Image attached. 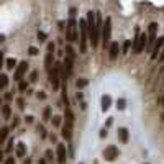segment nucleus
<instances>
[{"instance_id": "25", "label": "nucleus", "mask_w": 164, "mask_h": 164, "mask_svg": "<svg viewBox=\"0 0 164 164\" xmlns=\"http://www.w3.org/2000/svg\"><path fill=\"white\" fill-rule=\"evenodd\" d=\"M87 84H89V81H87V79H77V81H76V87H77V90L84 89Z\"/></svg>"}, {"instance_id": "23", "label": "nucleus", "mask_w": 164, "mask_h": 164, "mask_svg": "<svg viewBox=\"0 0 164 164\" xmlns=\"http://www.w3.org/2000/svg\"><path fill=\"white\" fill-rule=\"evenodd\" d=\"M36 131H38V133H40V135H41V138H43V139H45L46 136H48V133H46V130H45V125H43V123H38V125H36Z\"/></svg>"}, {"instance_id": "39", "label": "nucleus", "mask_w": 164, "mask_h": 164, "mask_svg": "<svg viewBox=\"0 0 164 164\" xmlns=\"http://www.w3.org/2000/svg\"><path fill=\"white\" fill-rule=\"evenodd\" d=\"M36 97H38V100H45V98H46V94L43 92V90H40V92L36 94Z\"/></svg>"}, {"instance_id": "21", "label": "nucleus", "mask_w": 164, "mask_h": 164, "mask_svg": "<svg viewBox=\"0 0 164 164\" xmlns=\"http://www.w3.org/2000/svg\"><path fill=\"white\" fill-rule=\"evenodd\" d=\"M5 67H7L8 71H13L16 67V59L15 57H8L7 61H5Z\"/></svg>"}, {"instance_id": "30", "label": "nucleus", "mask_w": 164, "mask_h": 164, "mask_svg": "<svg viewBox=\"0 0 164 164\" xmlns=\"http://www.w3.org/2000/svg\"><path fill=\"white\" fill-rule=\"evenodd\" d=\"M45 156H46V158H45L46 161H49V163H53V159H54V153L51 151V149H46Z\"/></svg>"}, {"instance_id": "51", "label": "nucleus", "mask_w": 164, "mask_h": 164, "mask_svg": "<svg viewBox=\"0 0 164 164\" xmlns=\"http://www.w3.org/2000/svg\"><path fill=\"white\" fill-rule=\"evenodd\" d=\"M159 59H161V61H163V59H164V51H163V53H161V56H159Z\"/></svg>"}, {"instance_id": "47", "label": "nucleus", "mask_w": 164, "mask_h": 164, "mask_svg": "<svg viewBox=\"0 0 164 164\" xmlns=\"http://www.w3.org/2000/svg\"><path fill=\"white\" fill-rule=\"evenodd\" d=\"M0 163H4V151L0 149Z\"/></svg>"}, {"instance_id": "34", "label": "nucleus", "mask_w": 164, "mask_h": 164, "mask_svg": "<svg viewBox=\"0 0 164 164\" xmlns=\"http://www.w3.org/2000/svg\"><path fill=\"white\" fill-rule=\"evenodd\" d=\"M28 53L31 54V56H36V54L40 53V49H38V48H35V46H30V48H28Z\"/></svg>"}, {"instance_id": "41", "label": "nucleus", "mask_w": 164, "mask_h": 164, "mask_svg": "<svg viewBox=\"0 0 164 164\" xmlns=\"http://www.w3.org/2000/svg\"><path fill=\"white\" fill-rule=\"evenodd\" d=\"M49 139H51V143L57 144V136L56 135H51V136H49Z\"/></svg>"}, {"instance_id": "46", "label": "nucleus", "mask_w": 164, "mask_h": 164, "mask_svg": "<svg viewBox=\"0 0 164 164\" xmlns=\"http://www.w3.org/2000/svg\"><path fill=\"white\" fill-rule=\"evenodd\" d=\"M46 163H48V161L43 159V158H40V161H38V164H46Z\"/></svg>"}, {"instance_id": "17", "label": "nucleus", "mask_w": 164, "mask_h": 164, "mask_svg": "<svg viewBox=\"0 0 164 164\" xmlns=\"http://www.w3.org/2000/svg\"><path fill=\"white\" fill-rule=\"evenodd\" d=\"M110 105H112V97H110L108 94H107V95H102V110L107 112L108 108H110Z\"/></svg>"}, {"instance_id": "38", "label": "nucleus", "mask_w": 164, "mask_h": 164, "mask_svg": "<svg viewBox=\"0 0 164 164\" xmlns=\"http://www.w3.org/2000/svg\"><path fill=\"white\" fill-rule=\"evenodd\" d=\"M38 41H46V33L38 31Z\"/></svg>"}, {"instance_id": "15", "label": "nucleus", "mask_w": 164, "mask_h": 164, "mask_svg": "<svg viewBox=\"0 0 164 164\" xmlns=\"http://www.w3.org/2000/svg\"><path fill=\"white\" fill-rule=\"evenodd\" d=\"M0 112H2L4 120H10V118H12V107H10V103H2Z\"/></svg>"}, {"instance_id": "1", "label": "nucleus", "mask_w": 164, "mask_h": 164, "mask_svg": "<svg viewBox=\"0 0 164 164\" xmlns=\"http://www.w3.org/2000/svg\"><path fill=\"white\" fill-rule=\"evenodd\" d=\"M87 33H89V40L92 43V48H97L98 41H100V31H102V15L100 12H87Z\"/></svg>"}, {"instance_id": "28", "label": "nucleus", "mask_w": 164, "mask_h": 164, "mask_svg": "<svg viewBox=\"0 0 164 164\" xmlns=\"http://www.w3.org/2000/svg\"><path fill=\"white\" fill-rule=\"evenodd\" d=\"M125 107H127V100L125 98H118L117 100V108L118 110H125Z\"/></svg>"}, {"instance_id": "8", "label": "nucleus", "mask_w": 164, "mask_h": 164, "mask_svg": "<svg viewBox=\"0 0 164 164\" xmlns=\"http://www.w3.org/2000/svg\"><path fill=\"white\" fill-rule=\"evenodd\" d=\"M26 71H28V62H26V61H21L20 64H16L15 72H13V81L20 82L21 79H23V76H25Z\"/></svg>"}, {"instance_id": "27", "label": "nucleus", "mask_w": 164, "mask_h": 164, "mask_svg": "<svg viewBox=\"0 0 164 164\" xmlns=\"http://www.w3.org/2000/svg\"><path fill=\"white\" fill-rule=\"evenodd\" d=\"M18 90H20V92H26V90H28V82L21 79V81L18 82Z\"/></svg>"}, {"instance_id": "31", "label": "nucleus", "mask_w": 164, "mask_h": 164, "mask_svg": "<svg viewBox=\"0 0 164 164\" xmlns=\"http://www.w3.org/2000/svg\"><path fill=\"white\" fill-rule=\"evenodd\" d=\"M130 46H131V41L127 40L125 43H123V51H122V54H128V51H130Z\"/></svg>"}, {"instance_id": "49", "label": "nucleus", "mask_w": 164, "mask_h": 164, "mask_svg": "<svg viewBox=\"0 0 164 164\" xmlns=\"http://www.w3.org/2000/svg\"><path fill=\"white\" fill-rule=\"evenodd\" d=\"M2 41H5V36H4V35H0V43H2Z\"/></svg>"}, {"instance_id": "10", "label": "nucleus", "mask_w": 164, "mask_h": 164, "mask_svg": "<svg viewBox=\"0 0 164 164\" xmlns=\"http://www.w3.org/2000/svg\"><path fill=\"white\" fill-rule=\"evenodd\" d=\"M103 158H105L107 161H115L117 158H118V148L117 146H108L105 148V151H103Z\"/></svg>"}, {"instance_id": "11", "label": "nucleus", "mask_w": 164, "mask_h": 164, "mask_svg": "<svg viewBox=\"0 0 164 164\" xmlns=\"http://www.w3.org/2000/svg\"><path fill=\"white\" fill-rule=\"evenodd\" d=\"M61 136L71 141V138H72V123L71 122H66L64 125H61Z\"/></svg>"}, {"instance_id": "3", "label": "nucleus", "mask_w": 164, "mask_h": 164, "mask_svg": "<svg viewBox=\"0 0 164 164\" xmlns=\"http://www.w3.org/2000/svg\"><path fill=\"white\" fill-rule=\"evenodd\" d=\"M87 40H89L87 21L82 18L79 21V51H81V54H86V51H87Z\"/></svg>"}, {"instance_id": "18", "label": "nucleus", "mask_w": 164, "mask_h": 164, "mask_svg": "<svg viewBox=\"0 0 164 164\" xmlns=\"http://www.w3.org/2000/svg\"><path fill=\"white\" fill-rule=\"evenodd\" d=\"M64 118H66V122H71V123H74V120H76V115H74V112L71 110V107H67V108H64Z\"/></svg>"}, {"instance_id": "43", "label": "nucleus", "mask_w": 164, "mask_h": 164, "mask_svg": "<svg viewBox=\"0 0 164 164\" xmlns=\"http://www.w3.org/2000/svg\"><path fill=\"white\" fill-rule=\"evenodd\" d=\"M103 136H107V130H105V128L100 130V138H103Z\"/></svg>"}, {"instance_id": "19", "label": "nucleus", "mask_w": 164, "mask_h": 164, "mask_svg": "<svg viewBox=\"0 0 164 164\" xmlns=\"http://www.w3.org/2000/svg\"><path fill=\"white\" fill-rule=\"evenodd\" d=\"M8 133H10V128H8V127L0 128V144L5 143V139L8 138Z\"/></svg>"}, {"instance_id": "32", "label": "nucleus", "mask_w": 164, "mask_h": 164, "mask_svg": "<svg viewBox=\"0 0 164 164\" xmlns=\"http://www.w3.org/2000/svg\"><path fill=\"white\" fill-rule=\"evenodd\" d=\"M18 123H20V117H18V115H13V122H12V127H10V130L16 128V127H18Z\"/></svg>"}, {"instance_id": "44", "label": "nucleus", "mask_w": 164, "mask_h": 164, "mask_svg": "<svg viewBox=\"0 0 164 164\" xmlns=\"http://www.w3.org/2000/svg\"><path fill=\"white\" fill-rule=\"evenodd\" d=\"M76 97H77V100H82V98H84V95H82V92H77V94H76Z\"/></svg>"}, {"instance_id": "35", "label": "nucleus", "mask_w": 164, "mask_h": 164, "mask_svg": "<svg viewBox=\"0 0 164 164\" xmlns=\"http://www.w3.org/2000/svg\"><path fill=\"white\" fill-rule=\"evenodd\" d=\"M16 105H18V108H20V110H25V100L23 98H16Z\"/></svg>"}, {"instance_id": "20", "label": "nucleus", "mask_w": 164, "mask_h": 164, "mask_svg": "<svg viewBox=\"0 0 164 164\" xmlns=\"http://www.w3.org/2000/svg\"><path fill=\"white\" fill-rule=\"evenodd\" d=\"M118 138L122 143H127L128 141V128H120L118 130Z\"/></svg>"}, {"instance_id": "29", "label": "nucleus", "mask_w": 164, "mask_h": 164, "mask_svg": "<svg viewBox=\"0 0 164 164\" xmlns=\"http://www.w3.org/2000/svg\"><path fill=\"white\" fill-rule=\"evenodd\" d=\"M51 120H53V125H54V127H61L62 117H59V115H54V117H51Z\"/></svg>"}, {"instance_id": "6", "label": "nucleus", "mask_w": 164, "mask_h": 164, "mask_svg": "<svg viewBox=\"0 0 164 164\" xmlns=\"http://www.w3.org/2000/svg\"><path fill=\"white\" fill-rule=\"evenodd\" d=\"M59 69H61V62H54L53 69L48 72L49 76V82H51V86H53L54 90L59 89V86H61V77H59Z\"/></svg>"}, {"instance_id": "36", "label": "nucleus", "mask_w": 164, "mask_h": 164, "mask_svg": "<svg viewBox=\"0 0 164 164\" xmlns=\"http://www.w3.org/2000/svg\"><path fill=\"white\" fill-rule=\"evenodd\" d=\"M38 81V71H33L30 74V82H36Z\"/></svg>"}, {"instance_id": "13", "label": "nucleus", "mask_w": 164, "mask_h": 164, "mask_svg": "<svg viewBox=\"0 0 164 164\" xmlns=\"http://www.w3.org/2000/svg\"><path fill=\"white\" fill-rule=\"evenodd\" d=\"M163 45H164V36H161V38H158V40H156L154 46H153V49H151V59H156V57H158V53L161 51Z\"/></svg>"}, {"instance_id": "16", "label": "nucleus", "mask_w": 164, "mask_h": 164, "mask_svg": "<svg viewBox=\"0 0 164 164\" xmlns=\"http://www.w3.org/2000/svg\"><path fill=\"white\" fill-rule=\"evenodd\" d=\"M15 153H16V156L18 158H25V154H26V144L25 143H16V149H15Z\"/></svg>"}, {"instance_id": "54", "label": "nucleus", "mask_w": 164, "mask_h": 164, "mask_svg": "<svg viewBox=\"0 0 164 164\" xmlns=\"http://www.w3.org/2000/svg\"><path fill=\"white\" fill-rule=\"evenodd\" d=\"M163 103H164V98H163Z\"/></svg>"}, {"instance_id": "14", "label": "nucleus", "mask_w": 164, "mask_h": 164, "mask_svg": "<svg viewBox=\"0 0 164 164\" xmlns=\"http://www.w3.org/2000/svg\"><path fill=\"white\" fill-rule=\"evenodd\" d=\"M54 53H46V56H45V67H46V71H51L53 69V66H54Z\"/></svg>"}, {"instance_id": "45", "label": "nucleus", "mask_w": 164, "mask_h": 164, "mask_svg": "<svg viewBox=\"0 0 164 164\" xmlns=\"http://www.w3.org/2000/svg\"><path fill=\"white\" fill-rule=\"evenodd\" d=\"M5 100H12V94H10V92H7V94H5Z\"/></svg>"}, {"instance_id": "4", "label": "nucleus", "mask_w": 164, "mask_h": 164, "mask_svg": "<svg viewBox=\"0 0 164 164\" xmlns=\"http://www.w3.org/2000/svg\"><path fill=\"white\" fill-rule=\"evenodd\" d=\"M146 40H148L146 35L139 31V28H136V31H135V40H133V43H131L133 54H141V53H143V49L146 48Z\"/></svg>"}, {"instance_id": "9", "label": "nucleus", "mask_w": 164, "mask_h": 164, "mask_svg": "<svg viewBox=\"0 0 164 164\" xmlns=\"http://www.w3.org/2000/svg\"><path fill=\"white\" fill-rule=\"evenodd\" d=\"M56 156H57V163H59V164H66L67 153H66V146L62 143H57L56 144Z\"/></svg>"}, {"instance_id": "22", "label": "nucleus", "mask_w": 164, "mask_h": 164, "mask_svg": "<svg viewBox=\"0 0 164 164\" xmlns=\"http://www.w3.org/2000/svg\"><path fill=\"white\" fill-rule=\"evenodd\" d=\"M8 86V76L7 74H0V90H4Z\"/></svg>"}, {"instance_id": "52", "label": "nucleus", "mask_w": 164, "mask_h": 164, "mask_svg": "<svg viewBox=\"0 0 164 164\" xmlns=\"http://www.w3.org/2000/svg\"><path fill=\"white\" fill-rule=\"evenodd\" d=\"M2 103H4V100H2V97H0V107H2Z\"/></svg>"}, {"instance_id": "50", "label": "nucleus", "mask_w": 164, "mask_h": 164, "mask_svg": "<svg viewBox=\"0 0 164 164\" xmlns=\"http://www.w3.org/2000/svg\"><path fill=\"white\" fill-rule=\"evenodd\" d=\"M25 164H31V159H25Z\"/></svg>"}, {"instance_id": "40", "label": "nucleus", "mask_w": 164, "mask_h": 164, "mask_svg": "<svg viewBox=\"0 0 164 164\" xmlns=\"http://www.w3.org/2000/svg\"><path fill=\"white\" fill-rule=\"evenodd\" d=\"M4 164H15V158H13V156L12 158H7V159L4 161Z\"/></svg>"}, {"instance_id": "42", "label": "nucleus", "mask_w": 164, "mask_h": 164, "mask_svg": "<svg viewBox=\"0 0 164 164\" xmlns=\"http://www.w3.org/2000/svg\"><path fill=\"white\" fill-rule=\"evenodd\" d=\"M33 118H35V117H31V115H28V117L25 118V122H26V123H33Z\"/></svg>"}, {"instance_id": "12", "label": "nucleus", "mask_w": 164, "mask_h": 164, "mask_svg": "<svg viewBox=\"0 0 164 164\" xmlns=\"http://www.w3.org/2000/svg\"><path fill=\"white\" fill-rule=\"evenodd\" d=\"M108 57H110V61H115L117 57H118V53H120V45L117 41H112L110 45H108Z\"/></svg>"}, {"instance_id": "37", "label": "nucleus", "mask_w": 164, "mask_h": 164, "mask_svg": "<svg viewBox=\"0 0 164 164\" xmlns=\"http://www.w3.org/2000/svg\"><path fill=\"white\" fill-rule=\"evenodd\" d=\"M48 53H54V51H56V45H54L53 41H51V43H48Z\"/></svg>"}, {"instance_id": "24", "label": "nucleus", "mask_w": 164, "mask_h": 164, "mask_svg": "<svg viewBox=\"0 0 164 164\" xmlns=\"http://www.w3.org/2000/svg\"><path fill=\"white\" fill-rule=\"evenodd\" d=\"M64 53H66V56H69V57H72V59H76V51H74V48H72L71 45L66 46Z\"/></svg>"}, {"instance_id": "2", "label": "nucleus", "mask_w": 164, "mask_h": 164, "mask_svg": "<svg viewBox=\"0 0 164 164\" xmlns=\"http://www.w3.org/2000/svg\"><path fill=\"white\" fill-rule=\"evenodd\" d=\"M66 40L69 43L79 41V23L76 20V8L69 10V20H67V25H66Z\"/></svg>"}, {"instance_id": "7", "label": "nucleus", "mask_w": 164, "mask_h": 164, "mask_svg": "<svg viewBox=\"0 0 164 164\" xmlns=\"http://www.w3.org/2000/svg\"><path fill=\"white\" fill-rule=\"evenodd\" d=\"M156 30H158V23H151L148 28V40H146V51H151L153 46L156 43Z\"/></svg>"}, {"instance_id": "5", "label": "nucleus", "mask_w": 164, "mask_h": 164, "mask_svg": "<svg viewBox=\"0 0 164 164\" xmlns=\"http://www.w3.org/2000/svg\"><path fill=\"white\" fill-rule=\"evenodd\" d=\"M110 36H112V18L107 16L105 23L102 25V31H100V40H102L103 49L108 48V45H110Z\"/></svg>"}, {"instance_id": "48", "label": "nucleus", "mask_w": 164, "mask_h": 164, "mask_svg": "<svg viewBox=\"0 0 164 164\" xmlns=\"http://www.w3.org/2000/svg\"><path fill=\"white\" fill-rule=\"evenodd\" d=\"M59 30H64V21H59Z\"/></svg>"}, {"instance_id": "33", "label": "nucleus", "mask_w": 164, "mask_h": 164, "mask_svg": "<svg viewBox=\"0 0 164 164\" xmlns=\"http://www.w3.org/2000/svg\"><path fill=\"white\" fill-rule=\"evenodd\" d=\"M12 149H13V138H10V139H8V143H7L5 151H7V153H12Z\"/></svg>"}, {"instance_id": "53", "label": "nucleus", "mask_w": 164, "mask_h": 164, "mask_svg": "<svg viewBox=\"0 0 164 164\" xmlns=\"http://www.w3.org/2000/svg\"><path fill=\"white\" fill-rule=\"evenodd\" d=\"M79 164H84V163H79Z\"/></svg>"}, {"instance_id": "26", "label": "nucleus", "mask_w": 164, "mask_h": 164, "mask_svg": "<svg viewBox=\"0 0 164 164\" xmlns=\"http://www.w3.org/2000/svg\"><path fill=\"white\" fill-rule=\"evenodd\" d=\"M43 120H45V122L51 120V107H46L45 110H43Z\"/></svg>"}]
</instances>
